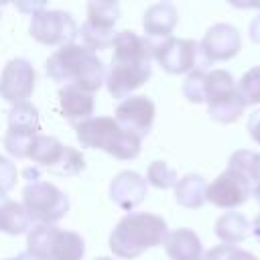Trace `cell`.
<instances>
[{"instance_id":"cell-1","label":"cell","mask_w":260,"mask_h":260,"mask_svg":"<svg viewBox=\"0 0 260 260\" xmlns=\"http://www.w3.org/2000/svg\"><path fill=\"white\" fill-rule=\"evenodd\" d=\"M47 73L53 81L79 87L87 93L98 91L106 81L104 63L98 53L77 43L59 47L47 61Z\"/></svg>"},{"instance_id":"cell-2","label":"cell","mask_w":260,"mask_h":260,"mask_svg":"<svg viewBox=\"0 0 260 260\" xmlns=\"http://www.w3.org/2000/svg\"><path fill=\"white\" fill-rule=\"evenodd\" d=\"M169 234L167 221L156 213L132 211L124 215L110 234V250L126 260L140 256L142 252L160 246Z\"/></svg>"},{"instance_id":"cell-3","label":"cell","mask_w":260,"mask_h":260,"mask_svg":"<svg viewBox=\"0 0 260 260\" xmlns=\"http://www.w3.org/2000/svg\"><path fill=\"white\" fill-rule=\"evenodd\" d=\"M75 136L85 148H98L114 158L130 160L140 152V138L122 130L110 116H91L85 122L75 124Z\"/></svg>"},{"instance_id":"cell-4","label":"cell","mask_w":260,"mask_h":260,"mask_svg":"<svg viewBox=\"0 0 260 260\" xmlns=\"http://www.w3.org/2000/svg\"><path fill=\"white\" fill-rule=\"evenodd\" d=\"M26 254L35 260H81L85 242L75 232L59 230L51 223H37L28 230Z\"/></svg>"},{"instance_id":"cell-5","label":"cell","mask_w":260,"mask_h":260,"mask_svg":"<svg viewBox=\"0 0 260 260\" xmlns=\"http://www.w3.org/2000/svg\"><path fill=\"white\" fill-rule=\"evenodd\" d=\"M209 118L219 124L236 122L244 112V102L238 93V85L230 71L211 69L207 71V95H205Z\"/></svg>"},{"instance_id":"cell-6","label":"cell","mask_w":260,"mask_h":260,"mask_svg":"<svg viewBox=\"0 0 260 260\" xmlns=\"http://www.w3.org/2000/svg\"><path fill=\"white\" fill-rule=\"evenodd\" d=\"M22 207L32 221L55 225L69 211V197L57 185L35 179L22 189Z\"/></svg>"},{"instance_id":"cell-7","label":"cell","mask_w":260,"mask_h":260,"mask_svg":"<svg viewBox=\"0 0 260 260\" xmlns=\"http://www.w3.org/2000/svg\"><path fill=\"white\" fill-rule=\"evenodd\" d=\"M28 158L49 169L55 175H77L85 169V158L77 148L67 146L55 136H47V134L37 136Z\"/></svg>"},{"instance_id":"cell-8","label":"cell","mask_w":260,"mask_h":260,"mask_svg":"<svg viewBox=\"0 0 260 260\" xmlns=\"http://www.w3.org/2000/svg\"><path fill=\"white\" fill-rule=\"evenodd\" d=\"M118 16H120L118 2L91 0L87 4V20L79 28L83 47H87L93 53L112 47L114 26L118 22Z\"/></svg>"},{"instance_id":"cell-9","label":"cell","mask_w":260,"mask_h":260,"mask_svg":"<svg viewBox=\"0 0 260 260\" xmlns=\"http://www.w3.org/2000/svg\"><path fill=\"white\" fill-rule=\"evenodd\" d=\"M39 136V110L30 102L12 106L8 112V132L4 148L16 158H28L32 144Z\"/></svg>"},{"instance_id":"cell-10","label":"cell","mask_w":260,"mask_h":260,"mask_svg":"<svg viewBox=\"0 0 260 260\" xmlns=\"http://www.w3.org/2000/svg\"><path fill=\"white\" fill-rule=\"evenodd\" d=\"M154 59L160 63V67L167 73H173V75H181L187 71L191 73L195 69L205 71V67H209V63L201 55L199 43L191 39L169 37V39H162L160 43H154Z\"/></svg>"},{"instance_id":"cell-11","label":"cell","mask_w":260,"mask_h":260,"mask_svg":"<svg viewBox=\"0 0 260 260\" xmlns=\"http://www.w3.org/2000/svg\"><path fill=\"white\" fill-rule=\"evenodd\" d=\"M30 16L32 18H30L28 32L41 45H49V47L61 45L63 47V45L73 43V39L79 35V28L69 12L43 8Z\"/></svg>"},{"instance_id":"cell-12","label":"cell","mask_w":260,"mask_h":260,"mask_svg":"<svg viewBox=\"0 0 260 260\" xmlns=\"http://www.w3.org/2000/svg\"><path fill=\"white\" fill-rule=\"evenodd\" d=\"M152 75L150 61H122L112 59V65L106 73V87L112 98L126 100L134 89L144 85Z\"/></svg>"},{"instance_id":"cell-13","label":"cell","mask_w":260,"mask_h":260,"mask_svg":"<svg viewBox=\"0 0 260 260\" xmlns=\"http://www.w3.org/2000/svg\"><path fill=\"white\" fill-rule=\"evenodd\" d=\"M35 81H37V73L28 59L24 57L10 59L0 73V98L10 102L12 106L22 104L32 95Z\"/></svg>"},{"instance_id":"cell-14","label":"cell","mask_w":260,"mask_h":260,"mask_svg":"<svg viewBox=\"0 0 260 260\" xmlns=\"http://www.w3.org/2000/svg\"><path fill=\"white\" fill-rule=\"evenodd\" d=\"M154 104L150 98L146 95H130L126 100H122V104L116 108V116L114 120L118 122V126L130 134H134L136 138H144L152 124H154Z\"/></svg>"},{"instance_id":"cell-15","label":"cell","mask_w":260,"mask_h":260,"mask_svg":"<svg viewBox=\"0 0 260 260\" xmlns=\"http://www.w3.org/2000/svg\"><path fill=\"white\" fill-rule=\"evenodd\" d=\"M250 195H252V187L238 173L225 169L211 185H207L205 201L221 209H234L246 203Z\"/></svg>"},{"instance_id":"cell-16","label":"cell","mask_w":260,"mask_h":260,"mask_svg":"<svg viewBox=\"0 0 260 260\" xmlns=\"http://www.w3.org/2000/svg\"><path fill=\"white\" fill-rule=\"evenodd\" d=\"M242 41H240V32L236 26L228 24V22H219L213 24L203 41L199 43L201 55L205 57V61L211 65L213 61H228L232 57H236L240 53Z\"/></svg>"},{"instance_id":"cell-17","label":"cell","mask_w":260,"mask_h":260,"mask_svg":"<svg viewBox=\"0 0 260 260\" xmlns=\"http://www.w3.org/2000/svg\"><path fill=\"white\" fill-rule=\"evenodd\" d=\"M110 197L120 209L132 211L146 197V179L134 171H122L110 183Z\"/></svg>"},{"instance_id":"cell-18","label":"cell","mask_w":260,"mask_h":260,"mask_svg":"<svg viewBox=\"0 0 260 260\" xmlns=\"http://www.w3.org/2000/svg\"><path fill=\"white\" fill-rule=\"evenodd\" d=\"M114 55L112 59L122 61H152L154 59V43L146 37L136 35L134 30H120L112 39Z\"/></svg>"},{"instance_id":"cell-19","label":"cell","mask_w":260,"mask_h":260,"mask_svg":"<svg viewBox=\"0 0 260 260\" xmlns=\"http://www.w3.org/2000/svg\"><path fill=\"white\" fill-rule=\"evenodd\" d=\"M179 20V12L175 8V4L171 2H156L152 6L146 8L144 16H142V26L148 37L154 39H169L171 32L175 30Z\"/></svg>"},{"instance_id":"cell-20","label":"cell","mask_w":260,"mask_h":260,"mask_svg":"<svg viewBox=\"0 0 260 260\" xmlns=\"http://www.w3.org/2000/svg\"><path fill=\"white\" fill-rule=\"evenodd\" d=\"M162 246L171 260H203V246L193 230L179 228L169 232Z\"/></svg>"},{"instance_id":"cell-21","label":"cell","mask_w":260,"mask_h":260,"mask_svg":"<svg viewBox=\"0 0 260 260\" xmlns=\"http://www.w3.org/2000/svg\"><path fill=\"white\" fill-rule=\"evenodd\" d=\"M59 106L67 120L79 124V122H85L91 118L95 102H93L91 93H87L79 87H73V85H65L59 91Z\"/></svg>"},{"instance_id":"cell-22","label":"cell","mask_w":260,"mask_h":260,"mask_svg":"<svg viewBox=\"0 0 260 260\" xmlns=\"http://www.w3.org/2000/svg\"><path fill=\"white\" fill-rule=\"evenodd\" d=\"M32 228V219L28 217L22 203H16L12 199H0V232L8 236H20L28 234Z\"/></svg>"},{"instance_id":"cell-23","label":"cell","mask_w":260,"mask_h":260,"mask_svg":"<svg viewBox=\"0 0 260 260\" xmlns=\"http://www.w3.org/2000/svg\"><path fill=\"white\" fill-rule=\"evenodd\" d=\"M250 232H252L250 221L246 219V215H242L238 211H228L215 221V236L225 246H236V244L244 242L250 236Z\"/></svg>"},{"instance_id":"cell-24","label":"cell","mask_w":260,"mask_h":260,"mask_svg":"<svg viewBox=\"0 0 260 260\" xmlns=\"http://www.w3.org/2000/svg\"><path fill=\"white\" fill-rule=\"evenodd\" d=\"M207 183L201 175H185L175 185V199L187 209H197L205 203Z\"/></svg>"},{"instance_id":"cell-25","label":"cell","mask_w":260,"mask_h":260,"mask_svg":"<svg viewBox=\"0 0 260 260\" xmlns=\"http://www.w3.org/2000/svg\"><path fill=\"white\" fill-rule=\"evenodd\" d=\"M177 171L165 162V160H154L150 162L148 171H146V183H150L156 189H171L177 185Z\"/></svg>"},{"instance_id":"cell-26","label":"cell","mask_w":260,"mask_h":260,"mask_svg":"<svg viewBox=\"0 0 260 260\" xmlns=\"http://www.w3.org/2000/svg\"><path fill=\"white\" fill-rule=\"evenodd\" d=\"M238 93H240L244 106L260 104V67H252L240 77Z\"/></svg>"},{"instance_id":"cell-27","label":"cell","mask_w":260,"mask_h":260,"mask_svg":"<svg viewBox=\"0 0 260 260\" xmlns=\"http://www.w3.org/2000/svg\"><path fill=\"white\" fill-rule=\"evenodd\" d=\"M183 93L191 104H203L207 95V71L203 69L191 71L183 83Z\"/></svg>"},{"instance_id":"cell-28","label":"cell","mask_w":260,"mask_h":260,"mask_svg":"<svg viewBox=\"0 0 260 260\" xmlns=\"http://www.w3.org/2000/svg\"><path fill=\"white\" fill-rule=\"evenodd\" d=\"M203 260H258V258L254 254L238 248V246H225V244H221V246L211 248L203 256Z\"/></svg>"},{"instance_id":"cell-29","label":"cell","mask_w":260,"mask_h":260,"mask_svg":"<svg viewBox=\"0 0 260 260\" xmlns=\"http://www.w3.org/2000/svg\"><path fill=\"white\" fill-rule=\"evenodd\" d=\"M16 185V167L10 158L0 154V199H6V193Z\"/></svg>"},{"instance_id":"cell-30","label":"cell","mask_w":260,"mask_h":260,"mask_svg":"<svg viewBox=\"0 0 260 260\" xmlns=\"http://www.w3.org/2000/svg\"><path fill=\"white\" fill-rule=\"evenodd\" d=\"M248 132H250L252 140L260 144V108L250 114V118H248Z\"/></svg>"},{"instance_id":"cell-31","label":"cell","mask_w":260,"mask_h":260,"mask_svg":"<svg viewBox=\"0 0 260 260\" xmlns=\"http://www.w3.org/2000/svg\"><path fill=\"white\" fill-rule=\"evenodd\" d=\"M250 39L254 43H260V14L250 22Z\"/></svg>"},{"instance_id":"cell-32","label":"cell","mask_w":260,"mask_h":260,"mask_svg":"<svg viewBox=\"0 0 260 260\" xmlns=\"http://www.w3.org/2000/svg\"><path fill=\"white\" fill-rule=\"evenodd\" d=\"M252 232H254V236H256V240L260 242V215L254 219V223H252Z\"/></svg>"},{"instance_id":"cell-33","label":"cell","mask_w":260,"mask_h":260,"mask_svg":"<svg viewBox=\"0 0 260 260\" xmlns=\"http://www.w3.org/2000/svg\"><path fill=\"white\" fill-rule=\"evenodd\" d=\"M6 260H35V258L24 252V254H20V256H16V258H6Z\"/></svg>"},{"instance_id":"cell-34","label":"cell","mask_w":260,"mask_h":260,"mask_svg":"<svg viewBox=\"0 0 260 260\" xmlns=\"http://www.w3.org/2000/svg\"><path fill=\"white\" fill-rule=\"evenodd\" d=\"M252 195H254V197H256V201L260 203V185H256V187H254V191H252Z\"/></svg>"},{"instance_id":"cell-35","label":"cell","mask_w":260,"mask_h":260,"mask_svg":"<svg viewBox=\"0 0 260 260\" xmlns=\"http://www.w3.org/2000/svg\"><path fill=\"white\" fill-rule=\"evenodd\" d=\"M95 260H112V258H108V256H100V258H95Z\"/></svg>"}]
</instances>
